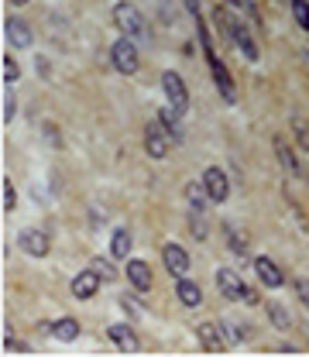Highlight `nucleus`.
I'll use <instances>...</instances> for the list:
<instances>
[{
    "mask_svg": "<svg viewBox=\"0 0 309 357\" xmlns=\"http://www.w3.org/2000/svg\"><path fill=\"white\" fill-rule=\"evenodd\" d=\"M0 69H3V83H14V80L21 76V69H17V62H14L10 55H3V62H0Z\"/></svg>",
    "mask_w": 309,
    "mask_h": 357,
    "instance_id": "nucleus-26",
    "label": "nucleus"
},
{
    "mask_svg": "<svg viewBox=\"0 0 309 357\" xmlns=\"http://www.w3.org/2000/svg\"><path fill=\"white\" fill-rule=\"evenodd\" d=\"M296 295L303 299V306L309 309V282H306V278H299V282H296Z\"/></svg>",
    "mask_w": 309,
    "mask_h": 357,
    "instance_id": "nucleus-28",
    "label": "nucleus"
},
{
    "mask_svg": "<svg viewBox=\"0 0 309 357\" xmlns=\"http://www.w3.org/2000/svg\"><path fill=\"white\" fill-rule=\"evenodd\" d=\"M100 275L93 271V268H86V271H79L76 278H73V295L76 299H93L97 292H100Z\"/></svg>",
    "mask_w": 309,
    "mask_h": 357,
    "instance_id": "nucleus-9",
    "label": "nucleus"
},
{
    "mask_svg": "<svg viewBox=\"0 0 309 357\" xmlns=\"http://www.w3.org/2000/svg\"><path fill=\"white\" fill-rule=\"evenodd\" d=\"M254 271H258V278H261L268 289H282V282H285V278H282V271H279V265H275L272 258H265V255H258V258H254Z\"/></svg>",
    "mask_w": 309,
    "mask_h": 357,
    "instance_id": "nucleus-11",
    "label": "nucleus"
},
{
    "mask_svg": "<svg viewBox=\"0 0 309 357\" xmlns=\"http://www.w3.org/2000/svg\"><path fill=\"white\" fill-rule=\"evenodd\" d=\"M110 62H113V69H117L120 76H134V73H138V48H134V42H131V38L113 42Z\"/></svg>",
    "mask_w": 309,
    "mask_h": 357,
    "instance_id": "nucleus-4",
    "label": "nucleus"
},
{
    "mask_svg": "<svg viewBox=\"0 0 309 357\" xmlns=\"http://www.w3.org/2000/svg\"><path fill=\"white\" fill-rule=\"evenodd\" d=\"M131 244H134V237H131V230H124V227H117V230L110 234V258H113V262H124V258L131 255Z\"/></svg>",
    "mask_w": 309,
    "mask_h": 357,
    "instance_id": "nucleus-15",
    "label": "nucleus"
},
{
    "mask_svg": "<svg viewBox=\"0 0 309 357\" xmlns=\"http://www.w3.org/2000/svg\"><path fill=\"white\" fill-rule=\"evenodd\" d=\"M106 337H110L124 354H134V351H138V337H134V330H131L127 323H113V327L106 330Z\"/></svg>",
    "mask_w": 309,
    "mask_h": 357,
    "instance_id": "nucleus-13",
    "label": "nucleus"
},
{
    "mask_svg": "<svg viewBox=\"0 0 309 357\" xmlns=\"http://www.w3.org/2000/svg\"><path fill=\"white\" fill-rule=\"evenodd\" d=\"M268 320H272V327H279V330H289V327H292L289 313H285L279 302H268Z\"/></svg>",
    "mask_w": 309,
    "mask_h": 357,
    "instance_id": "nucleus-20",
    "label": "nucleus"
},
{
    "mask_svg": "<svg viewBox=\"0 0 309 357\" xmlns=\"http://www.w3.org/2000/svg\"><path fill=\"white\" fill-rule=\"evenodd\" d=\"M169 148H172V138L165 134L162 117H158V120H151V124L144 127V152H148L151 158H165V155H169Z\"/></svg>",
    "mask_w": 309,
    "mask_h": 357,
    "instance_id": "nucleus-5",
    "label": "nucleus"
},
{
    "mask_svg": "<svg viewBox=\"0 0 309 357\" xmlns=\"http://www.w3.org/2000/svg\"><path fill=\"white\" fill-rule=\"evenodd\" d=\"M162 262H165V268L172 271V275H186L189 271V255H186V248H179V244H165L162 248Z\"/></svg>",
    "mask_w": 309,
    "mask_h": 357,
    "instance_id": "nucleus-10",
    "label": "nucleus"
},
{
    "mask_svg": "<svg viewBox=\"0 0 309 357\" xmlns=\"http://www.w3.org/2000/svg\"><path fill=\"white\" fill-rule=\"evenodd\" d=\"M275 152H279V158L285 162V169H289V172L296 176V172H299V165H296V158H292V152H289V148H285L282 141H275Z\"/></svg>",
    "mask_w": 309,
    "mask_h": 357,
    "instance_id": "nucleus-27",
    "label": "nucleus"
},
{
    "mask_svg": "<svg viewBox=\"0 0 309 357\" xmlns=\"http://www.w3.org/2000/svg\"><path fill=\"white\" fill-rule=\"evenodd\" d=\"M38 73H41V80L52 76V73H48V59H38Z\"/></svg>",
    "mask_w": 309,
    "mask_h": 357,
    "instance_id": "nucleus-30",
    "label": "nucleus"
},
{
    "mask_svg": "<svg viewBox=\"0 0 309 357\" xmlns=\"http://www.w3.org/2000/svg\"><path fill=\"white\" fill-rule=\"evenodd\" d=\"M227 237H230V248H234V251H244V241L234 234V227H227Z\"/></svg>",
    "mask_w": 309,
    "mask_h": 357,
    "instance_id": "nucleus-29",
    "label": "nucleus"
},
{
    "mask_svg": "<svg viewBox=\"0 0 309 357\" xmlns=\"http://www.w3.org/2000/svg\"><path fill=\"white\" fill-rule=\"evenodd\" d=\"M52 333H55V340L73 344V340L79 337V323H76L73 316H62V320H55V323H52Z\"/></svg>",
    "mask_w": 309,
    "mask_h": 357,
    "instance_id": "nucleus-18",
    "label": "nucleus"
},
{
    "mask_svg": "<svg viewBox=\"0 0 309 357\" xmlns=\"http://www.w3.org/2000/svg\"><path fill=\"white\" fill-rule=\"evenodd\" d=\"M203 185H206V192H209V199H213V203H223V199L230 196L227 172H223V169H216V165H209V169L203 172Z\"/></svg>",
    "mask_w": 309,
    "mask_h": 357,
    "instance_id": "nucleus-7",
    "label": "nucleus"
},
{
    "mask_svg": "<svg viewBox=\"0 0 309 357\" xmlns=\"http://www.w3.org/2000/svg\"><path fill=\"white\" fill-rule=\"evenodd\" d=\"M203 52H206V62H209V69H213V80H216V89L223 93V100L227 103H234L237 100V89H234V80H230V73L223 69V62L216 59V52H213V42H209V35L203 31Z\"/></svg>",
    "mask_w": 309,
    "mask_h": 357,
    "instance_id": "nucleus-2",
    "label": "nucleus"
},
{
    "mask_svg": "<svg viewBox=\"0 0 309 357\" xmlns=\"http://www.w3.org/2000/svg\"><path fill=\"white\" fill-rule=\"evenodd\" d=\"M17 248L24 251V255H31V258H45L48 255V237L41 234V230H21L17 234Z\"/></svg>",
    "mask_w": 309,
    "mask_h": 357,
    "instance_id": "nucleus-8",
    "label": "nucleus"
},
{
    "mask_svg": "<svg viewBox=\"0 0 309 357\" xmlns=\"http://www.w3.org/2000/svg\"><path fill=\"white\" fill-rule=\"evenodd\" d=\"M127 278L138 292H148L151 289V268L148 262H127Z\"/></svg>",
    "mask_w": 309,
    "mask_h": 357,
    "instance_id": "nucleus-17",
    "label": "nucleus"
},
{
    "mask_svg": "<svg viewBox=\"0 0 309 357\" xmlns=\"http://www.w3.org/2000/svg\"><path fill=\"white\" fill-rule=\"evenodd\" d=\"M113 21H117V28H120L127 38H141V35H144L141 10H138L134 3H127V0H117V3H113Z\"/></svg>",
    "mask_w": 309,
    "mask_h": 357,
    "instance_id": "nucleus-3",
    "label": "nucleus"
},
{
    "mask_svg": "<svg viewBox=\"0 0 309 357\" xmlns=\"http://www.w3.org/2000/svg\"><path fill=\"white\" fill-rule=\"evenodd\" d=\"M186 7H189V14H200V0H186Z\"/></svg>",
    "mask_w": 309,
    "mask_h": 357,
    "instance_id": "nucleus-31",
    "label": "nucleus"
},
{
    "mask_svg": "<svg viewBox=\"0 0 309 357\" xmlns=\"http://www.w3.org/2000/svg\"><path fill=\"white\" fill-rule=\"evenodd\" d=\"M292 14H296V24L309 31V0H292Z\"/></svg>",
    "mask_w": 309,
    "mask_h": 357,
    "instance_id": "nucleus-24",
    "label": "nucleus"
},
{
    "mask_svg": "<svg viewBox=\"0 0 309 357\" xmlns=\"http://www.w3.org/2000/svg\"><path fill=\"white\" fill-rule=\"evenodd\" d=\"M162 89H165V96H169V103L176 107V110H189V89L182 83V76L179 73H165L162 76Z\"/></svg>",
    "mask_w": 309,
    "mask_h": 357,
    "instance_id": "nucleus-6",
    "label": "nucleus"
},
{
    "mask_svg": "<svg viewBox=\"0 0 309 357\" xmlns=\"http://www.w3.org/2000/svg\"><path fill=\"white\" fill-rule=\"evenodd\" d=\"M176 295H179V302H182V306H189V309H196V306L203 302V289H200L196 282H189L186 275L179 278V285H176Z\"/></svg>",
    "mask_w": 309,
    "mask_h": 357,
    "instance_id": "nucleus-16",
    "label": "nucleus"
},
{
    "mask_svg": "<svg viewBox=\"0 0 309 357\" xmlns=\"http://www.w3.org/2000/svg\"><path fill=\"white\" fill-rule=\"evenodd\" d=\"M3 31H7V42H10V45H17V48H28V45H31V28H28L21 17H7Z\"/></svg>",
    "mask_w": 309,
    "mask_h": 357,
    "instance_id": "nucleus-14",
    "label": "nucleus"
},
{
    "mask_svg": "<svg viewBox=\"0 0 309 357\" xmlns=\"http://www.w3.org/2000/svg\"><path fill=\"white\" fill-rule=\"evenodd\" d=\"M14 107H17V96H14V89L7 86V89H3V103H0V113H3V124H10V120H14Z\"/></svg>",
    "mask_w": 309,
    "mask_h": 357,
    "instance_id": "nucleus-23",
    "label": "nucleus"
},
{
    "mask_svg": "<svg viewBox=\"0 0 309 357\" xmlns=\"http://www.w3.org/2000/svg\"><path fill=\"white\" fill-rule=\"evenodd\" d=\"M216 285H220V295L230 299V302H258V292L247 289L234 268H220L216 271Z\"/></svg>",
    "mask_w": 309,
    "mask_h": 357,
    "instance_id": "nucleus-1",
    "label": "nucleus"
},
{
    "mask_svg": "<svg viewBox=\"0 0 309 357\" xmlns=\"http://www.w3.org/2000/svg\"><path fill=\"white\" fill-rule=\"evenodd\" d=\"M10 3H17V7H21V3H28V0H10Z\"/></svg>",
    "mask_w": 309,
    "mask_h": 357,
    "instance_id": "nucleus-32",
    "label": "nucleus"
},
{
    "mask_svg": "<svg viewBox=\"0 0 309 357\" xmlns=\"http://www.w3.org/2000/svg\"><path fill=\"white\" fill-rule=\"evenodd\" d=\"M206 196H209V192H206V185L203 189H200L196 182H193V185H186V199L193 203V210H196V213H203L206 210Z\"/></svg>",
    "mask_w": 309,
    "mask_h": 357,
    "instance_id": "nucleus-21",
    "label": "nucleus"
},
{
    "mask_svg": "<svg viewBox=\"0 0 309 357\" xmlns=\"http://www.w3.org/2000/svg\"><path fill=\"white\" fill-rule=\"evenodd\" d=\"M234 42H237V48H241V55H244V59H251V62L258 59V45H254V38H251V31H247L244 24H237V28H234Z\"/></svg>",
    "mask_w": 309,
    "mask_h": 357,
    "instance_id": "nucleus-19",
    "label": "nucleus"
},
{
    "mask_svg": "<svg viewBox=\"0 0 309 357\" xmlns=\"http://www.w3.org/2000/svg\"><path fill=\"white\" fill-rule=\"evenodd\" d=\"M90 268L100 275L103 282H117V268H113V262H106V258H93V262H90Z\"/></svg>",
    "mask_w": 309,
    "mask_h": 357,
    "instance_id": "nucleus-22",
    "label": "nucleus"
},
{
    "mask_svg": "<svg viewBox=\"0 0 309 357\" xmlns=\"http://www.w3.org/2000/svg\"><path fill=\"white\" fill-rule=\"evenodd\" d=\"M0 199H3V210H14L17 206V192H14V182L3 176V185H0Z\"/></svg>",
    "mask_w": 309,
    "mask_h": 357,
    "instance_id": "nucleus-25",
    "label": "nucleus"
},
{
    "mask_svg": "<svg viewBox=\"0 0 309 357\" xmlns=\"http://www.w3.org/2000/svg\"><path fill=\"white\" fill-rule=\"evenodd\" d=\"M196 337H200V344H203V351H209V354H220L223 351V330L220 327H213V323H200L196 327Z\"/></svg>",
    "mask_w": 309,
    "mask_h": 357,
    "instance_id": "nucleus-12",
    "label": "nucleus"
}]
</instances>
